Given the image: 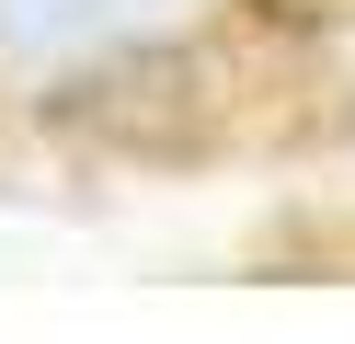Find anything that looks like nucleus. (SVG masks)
Segmentation results:
<instances>
[{
  "label": "nucleus",
  "instance_id": "nucleus-2",
  "mask_svg": "<svg viewBox=\"0 0 355 344\" xmlns=\"http://www.w3.org/2000/svg\"><path fill=\"white\" fill-rule=\"evenodd\" d=\"M172 12H195V0H0V46L12 58H80V46L149 35Z\"/></svg>",
  "mask_w": 355,
  "mask_h": 344
},
{
  "label": "nucleus",
  "instance_id": "nucleus-1",
  "mask_svg": "<svg viewBox=\"0 0 355 344\" xmlns=\"http://www.w3.org/2000/svg\"><path fill=\"white\" fill-rule=\"evenodd\" d=\"M195 92H207V81H195L184 46L115 35L103 69H80V81L46 92V115L80 126V138H115V149H184V138H195Z\"/></svg>",
  "mask_w": 355,
  "mask_h": 344
}]
</instances>
